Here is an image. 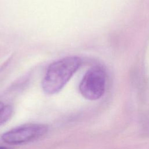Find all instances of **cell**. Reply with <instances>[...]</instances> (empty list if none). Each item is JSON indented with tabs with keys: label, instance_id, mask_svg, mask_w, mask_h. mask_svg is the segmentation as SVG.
I'll return each mask as SVG.
<instances>
[{
	"label": "cell",
	"instance_id": "cell-4",
	"mask_svg": "<svg viewBox=\"0 0 149 149\" xmlns=\"http://www.w3.org/2000/svg\"><path fill=\"white\" fill-rule=\"evenodd\" d=\"M13 108L10 105H5L0 102V126L8 122L12 116Z\"/></svg>",
	"mask_w": 149,
	"mask_h": 149
},
{
	"label": "cell",
	"instance_id": "cell-1",
	"mask_svg": "<svg viewBox=\"0 0 149 149\" xmlns=\"http://www.w3.org/2000/svg\"><path fill=\"white\" fill-rule=\"evenodd\" d=\"M81 63L77 56H68L52 63L42 81L43 91L47 94L59 92L69 81Z\"/></svg>",
	"mask_w": 149,
	"mask_h": 149
},
{
	"label": "cell",
	"instance_id": "cell-2",
	"mask_svg": "<svg viewBox=\"0 0 149 149\" xmlns=\"http://www.w3.org/2000/svg\"><path fill=\"white\" fill-rule=\"evenodd\" d=\"M105 88V74L99 66L90 68L83 76L80 85L81 94L89 100L99 99L104 94Z\"/></svg>",
	"mask_w": 149,
	"mask_h": 149
},
{
	"label": "cell",
	"instance_id": "cell-5",
	"mask_svg": "<svg viewBox=\"0 0 149 149\" xmlns=\"http://www.w3.org/2000/svg\"><path fill=\"white\" fill-rule=\"evenodd\" d=\"M0 149H12V148L8 147H5V146H0Z\"/></svg>",
	"mask_w": 149,
	"mask_h": 149
},
{
	"label": "cell",
	"instance_id": "cell-3",
	"mask_svg": "<svg viewBox=\"0 0 149 149\" xmlns=\"http://www.w3.org/2000/svg\"><path fill=\"white\" fill-rule=\"evenodd\" d=\"M48 130V126L43 124H26L6 132L2 134L1 139L7 144H22L42 137Z\"/></svg>",
	"mask_w": 149,
	"mask_h": 149
}]
</instances>
